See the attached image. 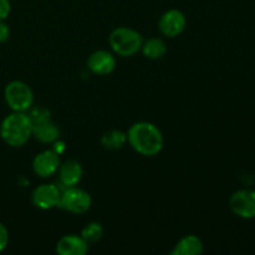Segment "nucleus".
<instances>
[{"label":"nucleus","instance_id":"f03ea898","mask_svg":"<svg viewBox=\"0 0 255 255\" xmlns=\"http://www.w3.org/2000/svg\"><path fill=\"white\" fill-rule=\"evenodd\" d=\"M0 137L10 147H21L32 137V121L26 112H12L0 125Z\"/></svg>","mask_w":255,"mask_h":255},{"label":"nucleus","instance_id":"20e7f679","mask_svg":"<svg viewBox=\"0 0 255 255\" xmlns=\"http://www.w3.org/2000/svg\"><path fill=\"white\" fill-rule=\"evenodd\" d=\"M29 116L32 121V136L41 143H54L59 139L60 129L51 120L47 110L36 107L29 110Z\"/></svg>","mask_w":255,"mask_h":255},{"label":"nucleus","instance_id":"9b49d317","mask_svg":"<svg viewBox=\"0 0 255 255\" xmlns=\"http://www.w3.org/2000/svg\"><path fill=\"white\" fill-rule=\"evenodd\" d=\"M87 69L97 76H106L116 69V57L107 50H96L87 59Z\"/></svg>","mask_w":255,"mask_h":255},{"label":"nucleus","instance_id":"2eb2a0df","mask_svg":"<svg viewBox=\"0 0 255 255\" xmlns=\"http://www.w3.org/2000/svg\"><path fill=\"white\" fill-rule=\"evenodd\" d=\"M141 51L147 59L159 60L167 54V45L161 37H151V39L143 41Z\"/></svg>","mask_w":255,"mask_h":255},{"label":"nucleus","instance_id":"a211bd4d","mask_svg":"<svg viewBox=\"0 0 255 255\" xmlns=\"http://www.w3.org/2000/svg\"><path fill=\"white\" fill-rule=\"evenodd\" d=\"M7 243H9V232L4 224L0 223V252L6 248Z\"/></svg>","mask_w":255,"mask_h":255},{"label":"nucleus","instance_id":"6e6552de","mask_svg":"<svg viewBox=\"0 0 255 255\" xmlns=\"http://www.w3.org/2000/svg\"><path fill=\"white\" fill-rule=\"evenodd\" d=\"M229 206L232 212L239 218H255V191L241 189L234 192L229 199Z\"/></svg>","mask_w":255,"mask_h":255},{"label":"nucleus","instance_id":"f3484780","mask_svg":"<svg viewBox=\"0 0 255 255\" xmlns=\"http://www.w3.org/2000/svg\"><path fill=\"white\" fill-rule=\"evenodd\" d=\"M80 236L87 242V243H96L104 236V227L97 222H90L82 228Z\"/></svg>","mask_w":255,"mask_h":255},{"label":"nucleus","instance_id":"aec40b11","mask_svg":"<svg viewBox=\"0 0 255 255\" xmlns=\"http://www.w3.org/2000/svg\"><path fill=\"white\" fill-rule=\"evenodd\" d=\"M10 37V29L6 24L4 22V20L0 21V44L2 42H6Z\"/></svg>","mask_w":255,"mask_h":255},{"label":"nucleus","instance_id":"0eeeda50","mask_svg":"<svg viewBox=\"0 0 255 255\" xmlns=\"http://www.w3.org/2000/svg\"><path fill=\"white\" fill-rule=\"evenodd\" d=\"M187 17L181 10L171 9L162 14L158 21V29L168 39L179 36L186 30Z\"/></svg>","mask_w":255,"mask_h":255},{"label":"nucleus","instance_id":"423d86ee","mask_svg":"<svg viewBox=\"0 0 255 255\" xmlns=\"http://www.w3.org/2000/svg\"><path fill=\"white\" fill-rule=\"evenodd\" d=\"M92 198L89 192L79 187H67L61 191L59 207L72 214H84L91 208Z\"/></svg>","mask_w":255,"mask_h":255},{"label":"nucleus","instance_id":"dca6fc26","mask_svg":"<svg viewBox=\"0 0 255 255\" xmlns=\"http://www.w3.org/2000/svg\"><path fill=\"white\" fill-rule=\"evenodd\" d=\"M127 142V133L121 129H110L101 137V144L109 151L121 149Z\"/></svg>","mask_w":255,"mask_h":255},{"label":"nucleus","instance_id":"ddd939ff","mask_svg":"<svg viewBox=\"0 0 255 255\" xmlns=\"http://www.w3.org/2000/svg\"><path fill=\"white\" fill-rule=\"evenodd\" d=\"M56 252L60 255H85L89 252V243L81 236L69 234L60 238Z\"/></svg>","mask_w":255,"mask_h":255},{"label":"nucleus","instance_id":"7ed1b4c3","mask_svg":"<svg viewBox=\"0 0 255 255\" xmlns=\"http://www.w3.org/2000/svg\"><path fill=\"white\" fill-rule=\"evenodd\" d=\"M112 51L122 57H131L141 51L143 37L137 30L127 26H120L112 30L109 36Z\"/></svg>","mask_w":255,"mask_h":255},{"label":"nucleus","instance_id":"6ab92c4d","mask_svg":"<svg viewBox=\"0 0 255 255\" xmlns=\"http://www.w3.org/2000/svg\"><path fill=\"white\" fill-rule=\"evenodd\" d=\"M10 11H11V5L9 0H0V21L6 19Z\"/></svg>","mask_w":255,"mask_h":255},{"label":"nucleus","instance_id":"f257e3e1","mask_svg":"<svg viewBox=\"0 0 255 255\" xmlns=\"http://www.w3.org/2000/svg\"><path fill=\"white\" fill-rule=\"evenodd\" d=\"M127 142L141 156L154 157L163 149L164 137L154 124L139 121L129 127Z\"/></svg>","mask_w":255,"mask_h":255},{"label":"nucleus","instance_id":"39448f33","mask_svg":"<svg viewBox=\"0 0 255 255\" xmlns=\"http://www.w3.org/2000/svg\"><path fill=\"white\" fill-rule=\"evenodd\" d=\"M4 99L12 112H27L34 104V92L24 81L15 80L5 86Z\"/></svg>","mask_w":255,"mask_h":255},{"label":"nucleus","instance_id":"f8f14e48","mask_svg":"<svg viewBox=\"0 0 255 255\" xmlns=\"http://www.w3.org/2000/svg\"><path fill=\"white\" fill-rule=\"evenodd\" d=\"M57 173H59L60 184L64 186V188H67V187L77 186L81 182L84 169H82L80 162L75 161V159H69L60 164Z\"/></svg>","mask_w":255,"mask_h":255},{"label":"nucleus","instance_id":"1a4fd4ad","mask_svg":"<svg viewBox=\"0 0 255 255\" xmlns=\"http://www.w3.org/2000/svg\"><path fill=\"white\" fill-rule=\"evenodd\" d=\"M61 189L54 183H44L37 186L31 193V202L36 208L42 211L59 207Z\"/></svg>","mask_w":255,"mask_h":255},{"label":"nucleus","instance_id":"9d476101","mask_svg":"<svg viewBox=\"0 0 255 255\" xmlns=\"http://www.w3.org/2000/svg\"><path fill=\"white\" fill-rule=\"evenodd\" d=\"M60 164V154L54 149H45L37 153L32 159V171L41 178H49L57 173Z\"/></svg>","mask_w":255,"mask_h":255},{"label":"nucleus","instance_id":"4468645a","mask_svg":"<svg viewBox=\"0 0 255 255\" xmlns=\"http://www.w3.org/2000/svg\"><path fill=\"white\" fill-rule=\"evenodd\" d=\"M203 242L201 238L194 234L183 237L179 239L174 246L173 251L171 252L172 255H199L203 253Z\"/></svg>","mask_w":255,"mask_h":255}]
</instances>
